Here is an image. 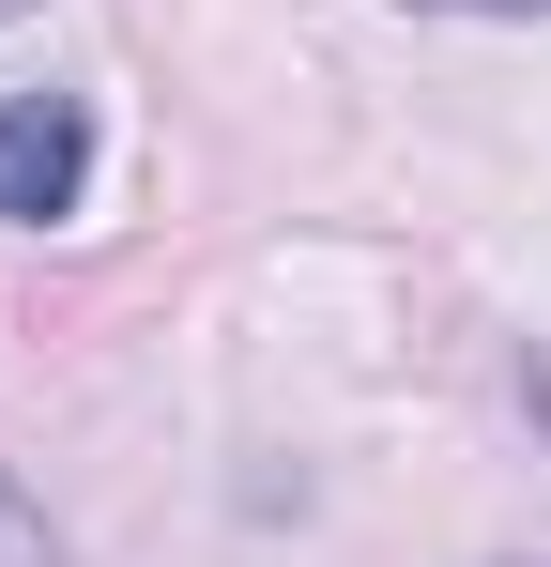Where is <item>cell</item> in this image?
<instances>
[{"label": "cell", "mask_w": 551, "mask_h": 567, "mask_svg": "<svg viewBox=\"0 0 551 567\" xmlns=\"http://www.w3.org/2000/svg\"><path fill=\"white\" fill-rule=\"evenodd\" d=\"M77 199H92V107L77 93H0V215L62 230Z\"/></svg>", "instance_id": "obj_1"}, {"label": "cell", "mask_w": 551, "mask_h": 567, "mask_svg": "<svg viewBox=\"0 0 551 567\" xmlns=\"http://www.w3.org/2000/svg\"><path fill=\"white\" fill-rule=\"evenodd\" d=\"M0 567H62V537H46V506L0 475Z\"/></svg>", "instance_id": "obj_2"}, {"label": "cell", "mask_w": 551, "mask_h": 567, "mask_svg": "<svg viewBox=\"0 0 551 567\" xmlns=\"http://www.w3.org/2000/svg\"><path fill=\"white\" fill-rule=\"evenodd\" d=\"M429 16H551V0H429Z\"/></svg>", "instance_id": "obj_3"}, {"label": "cell", "mask_w": 551, "mask_h": 567, "mask_svg": "<svg viewBox=\"0 0 551 567\" xmlns=\"http://www.w3.org/2000/svg\"><path fill=\"white\" fill-rule=\"evenodd\" d=\"M0 16H31V0H0Z\"/></svg>", "instance_id": "obj_4"}]
</instances>
